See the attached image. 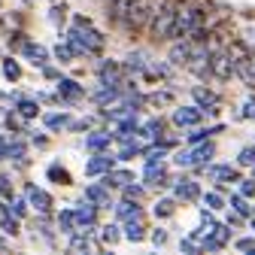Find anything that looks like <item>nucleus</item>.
Masks as SVG:
<instances>
[{
	"mask_svg": "<svg viewBox=\"0 0 255 255\" xmlns=\"http://www.w3.org/2000/svg\"><path fill=\"white\" fill-rule=\"evenodd\" d=\"M204 18H207V3L204 0H191V3H182L176 6V18H173V30L170 37H188L195 34L198 27H204Z\"/></svg>",
	"mask_w": 255,
	"mask_h": 255,
	"instance_id": "f257e3e1",
	"label": "nucleus"
},
{
	"mask_svg": "<svg viewBox=\"0 0 255 255\" xmlns=\"http://www.w3.org/2000/svg\"><path fill=\"white\" fill-rule=\"evenodd\" d=\"M173 18H176V6L167 3V0H161V6L155 9L152 21H149V37L152 40H167L170 37V30H173Z\"/></svg>",
	"mask_w": 255,
	"mask_h": 255,
	"instance_id": "f03ea898",
	"label": "nucleus"
},
{
	"mask_svg": "<svg viewBox=\"0 0 255 255\" xmlns=\"http://www.w3.org/2000/svg\"><path fill=\"white\" fill-rule=\"evenodd\" d=\"M158 6H161V0H134L131 12H128V18H125V27L128 30H146Z\"/></svg>",
	"mask_w": 255,
	"mask_h": 255,
	"instance_id": "7ed1b4c3",
	"label": "nucleus"
},
{
	"mask_svg": "<svg viewBox=\"0 0 255 255\" xmlns=\"http://www.w3.org/2000/svg\"><path fill=\"white\" fill-rule=\"evenodd\" d=\"M210 73L219 76V79H228L234 73V61L228 52H219V55H210Z\"/></svg>",
	"mask_w": 255,
	"mask_h": 255,
	"instance_id": "20e7f679",
	"label": "nucleus"
},
{
	"mask_svg": "<svg viewBox=\"0 0 255 255\" xmlns=\"http://www.w3.org/2000/svg\"><path fill=\"white\" fill-rule=\"evenodd\" d=\"M107 6H110V21L125 24L128 12H131V6H134V0H107Z\"/></svg>",
	"mask_w": 255,
	"mask_h": 255,
	"instance_id": "39448f33",
	"label": "nucleus"
},
{
	"mask_svg": "<svg viewBox=\"0 0 255 255\" xmlns=\"http://www.w3.org/2000/svg\"><path fill=\"white\" fill-rule=\"evenodd\" d=\"M27 198H30V204H34L37 210H49L52 207V201H49V195H46V191H40V188H27Z\"/></svg>",
	"mask_w": 255,
	"mask_h": 255,
	"instance_id": "423d86ee",
	"label": "nucleus"
},
{
	"mask_svg": "<svg viewBox=\"0 0 255 255\" xmlns=\"http://www.w3.org/2000/svg\"><path fill=\"white\" fill-rule=\"evenodd\" d=\"M234 70H237V73H240V76H243L249 85H255V61H252V58H243V61L237 64Z\"/></svg>",
	"mask_w": 255,
	"mask_h": 255,
	"instance_id": "0eeeda50",
	"label": "nucleus"
},
{
	"mask_svg": "<svg viewBox=\"0 0 255 255\" xmlns=\"http://www.w3.org/2000/svg\"><path fill=\"white\" fill-rule=\"evenodd\" d=\"M188 52H191V40L176 43V46H173V52H170V58H173L176 64H185V61H188Z\"/></svg>",
	"mask_w": 255,
	"mask_h": 255,
	"instance_id": "6e6552de",
	"label": "nucleus"
},
{
	"mask_svg": "<svg viewBox=\"0 0 255 255\" xmlns=\"http://www.w3.org/2000/svg\"><path fill=\"white\" fill-rule=\"evenodd\" d=\"M0 225H3V231H12L15 234V219H12V213L0 204Z\"/></svg>",
	"mask_w": 255,
	"mask_h": 255,
	"instance_id": "1a4fd4ad",
	"label": "nucleus"
},
{
	"mask_svg": "<svg viewBox=\"0 0 255 255\" xmlns=\"http://www.w3.org/2000/svg\"><path fill=\"white\" fill-rule=\"evenodd\" d=\"M198 119H201V113H198V110H185V113L179 110V113H176V122H179V125H195Z\"/></svg>",
	"mask_w": 255,
	"mask_h": 255,
	"instance_id": "9d476101",
	"label": "nucleus"
},
{
	"mask_svg": "<svg viewBox=\"0 0 255 255\" xmlns=\"http://www.w3.org/2000/svg\"><path fill=\"white\" fill-rule=\"evenodd\" d=\"M101 79H104L107 85H116V82H119V67H113V64H110V67H104V70H101Z\"/></svg>",
	"mask_w": 255,
	"mask_h": 255,
	"instance_id": "9b49d317",
	"label": "nucleus"
},
{
	"mask_svg": "<svg viewBox=\"0 0 255 255\" xmlns=\"http://www.w3.org/2000/svg\"><path fill=\"white\" fill-rule=\"evenodd\" d=\"M176 195H179V198H185V201H191V198L198 195V185H195V182H185V185H179V188H176Z\"/></svg>",
	"mask_w": 255,
	"mask_h": 255,
	"instance_id": "f8f14e48",
	"label": "nucleus"
},
{
	"mask_svg": "<svg viewBox=\"0 0 255 255\" xmlns=\"http://www.w3.org/2000/svg\"><path fill=\"white\" fill-rule=\"evenodd\" d=\"M61 94H64V98H79V88H76V82H70V79H64L61 82Z\"/></svg>",
	"mask_w": 255,
	"mask_h": 255,
	"instance_id": "ddd939ff",
	"label": "nucleus"
},
{
	"mask_svg": "<svg viewBox=\"0 0 255 255\" xmlns=\"http://www.w3.org/2000/svg\"><path fill=\"white\" fill-rule=\"evenodd\" d=\"M131 182V173H110L107 176V185H128Z\"/></svg>",
	"mask_w": 255,
	"mask_h": 255,
	"instance_id": "4468645a",
	"label": "nucleus"
},
{
	"mask_svg": "<svg viewBox=\"0 0 255 255\" xmlns=\"http://www.w3.org/2000/svg\"><path fill=\"white\" fill-rule=\"evenodd\" d=\"M73 219H76V222H85V225H91V222H94V210H91V207H82V210H76Z\"/></svg>",
	"mask_w": 255,
	"mask_h": 255,
	"instance_id": "2eb2a0df",
	"label": "nucleus"
},
{
	"mask_svg": "<svg viewBox=\"0 0 255 255\" xmlns=\"http://www.w3.org/2000/svg\"><path fill=\"white\" fill-rule=\"evenodd\" d=\"M107 167H110V158H94V161L88 164V173H101Z\"/></svg>",
	"mask_w": 255,
	"mask_h": 255,
	"instance_id": "dca6fc26",
	"label": "nucleus"
},
{
	"mask_svg": "<svg viewBox=\"0 0 255 255\" xmlns=\"http://www.w3.org/2000/svg\"><path fill=\"white\" fill-rule=\"evenodd\" d=\"M213 176H219V179H234V170L231 167H213Z\"/></svg>",
	"mask_w": 255,
	"mask_h": 255,
	"instance_id": "f3484780",
	"label": "nucleus"
},
{
	"mask_svg": "<svg viewBox=\"0 0 255 255\" xmlns=\"http://www.w3.org/2000/svg\"><path fill=\"white\" fill-rule=\"evenodd\" d=\"M140 237H143V228L131 222V225H128V240H140Z\"/></svg>",
	"mask_w": 255,
	"mask_h": 255,
	"instance_id": "a211bd4d",
	"label": "nucleus"
},
{
	"mask_svg": "<svg viewBox=\"0 0 255 255\" xmlns=\"http://www.w3.org/2000/svg\"><path fill=\"white\" fill-rule=\"evenodd\" d=\"M88 198H91V201H107L104 188H98V185H91V188H88Z\"/></svg>",
	"mask_w": 255,
	"mask_h": 255,
	"instance_id": "6ab92c4d",
	"label": "nucleus"
},
{
	"mask_svg": "<svg viewBox=\"0 0 255 255\" xmlns=\"http://www.w3.org/2000/svg\"><path fill=\"white\" fill-rule=\"evenodd\" d=\"M24 52H27V55H30V58H37V61H43V58H46V52H43V49H40V46H27V49H24Z\"/></svg>",
	"mask_w": 255,
	"mask_h": 255,
	"instance_id": "aec40b11",
	"label": "nucleus"
},
{
	"mask_svg": "<svg viewBox=\"0 0 255 255\" xmlns=\"http://www.w3.org/2000/svg\"><path fill=\"white\" fill-rule=\"evenodd\" d=\"M46 122H49V128H61V125H67V116H49Z\"/></svg>",
	"mask_w": 255,
	"mask_h": 255,
	"instance_id": "412c9836",
	"label": "nucleus"
},
{
	"mask_svg": "<svg viewBox=\"0 0 255 255\" xmlns=\"http://www.w3.org/2000/svg\"><path fill=\"white\" fill-rule=\"evenodd\" d=\"M21 113H24V116H37V104H30V101H21Z\"/></svg>",
	"mask_w": 255,
	"mask_h": 255,
	"instance_id": "4be33fe9",
	"label": "nucleus"
},
{
	"mask_svg": "<svg viewBox=\"0 0 255 255\" xmlns=\"http://www.w3.org/2000/svg\"><path fill=\"white\" fill-rule=\"evenodd\" d=\"M240 161H243V164H252V161H255V149H243Z\"/></svg>",
	"mask_w": 255,
	"mask_h": 255,
	"instance_id": "5701e85b",
	"label": "nucleus"
},
{
	"mask_svg": "<svg viewBox=\"0 0 255 255\" xmlns=\"http://www.w3.org/2000/svg\"><path fill=\"white\" fill-rule=\"evenodd\" d=\"M198 101H201V104H216V94H207V91H198Z\"/></svg>",
	"mask_w": 255,
	"mask_h": 255,
	"instance_id": "b1692460",
	"label": "nucleus"
},
{
	"mask_svg": "<svg viewBox=\"0 0 255 255\" xmlns=\"http://www.w3.org/2000/svg\"><path fill=\"white\" fill-rule=\"evenodd\" d=\"M104 143H107V137H88V146H91V149H101Z\"/></svg>",
	"mask_w": 255,
	"mask_h": 255,
	"instance_id": "393cba45",
	"label": "nucleus"
},
{
	"mask_svg": "<svg viewBox=\"0 0 255 255\" xmlns=\"http://www.w3.org/2000/svg\"><path fill=\"white\" fill-rule=\"evenodd\" d=\"M6 76H9V79H15V76H18V64H12V61L6 64Z\"/></svg>",
	"mask_w": 255,
	"mask_h": 255,
	"instance_id": "a878e982",
	"label": "nucleus"
},
{
	"mask_svg": "<svg viewBox=\"0 0 255 255\" xmlns=\"http://www.w3.org/2000/svg\"><path fill=\"white\" fill-rule=\"evenodd\" d=\"M104 240L113 243V240H116V228H107V231H104Z\"/></svg>",
	"mask_w": 255,
	"mask_h": 255,
	"instance_id": "bb28decb",
	"label": "nucleus"
},
{
	"mask_svg": "<svg viewBox=\"0 0 255 255\" xmlns=\"http://www.w3.org/2000/svg\"><path fill=\"white\" fill-rule=\"evenodd\" d=\"M170 210H173V207H170V204H167V201H164V204H158V213H161V216H167V213H170Z\"/></svg>",
	"mask_w": 255,
	"mask_h": 255,
	"instance_id": "cd10ccee",
	"label": "nucleus"
},
{
	"mask_svg": "<svg viewBox=\"0 0 255 255\" xmlns=\"http://www.w3.org/2000/svg\"><path fill=\"white\" fill-rule=\"evenodd\" d=\"M24 210H27V207H24V201H15V213H18V216H24Z\"/></svg>",
	"mask_w": 255,
	"mask_h": 255,
	"instance_id": "c85d7f7f",
	"label": "nucleus"
},
{
	"mask_svg": "<svg viewBox=\"0 0 255 255\" xmlns=\"http://www.w3.org/2000/svg\"><path fill=\"white\" fill-rule=\"evenodd\" d=\"M9 185H6V176H0V191H6Z\"/></svg>",
	"mask_w": 255,
	"mask_h": 255,
	"instance_id": "c756f323",
	"label": "nucleus"
}]
</instances>
